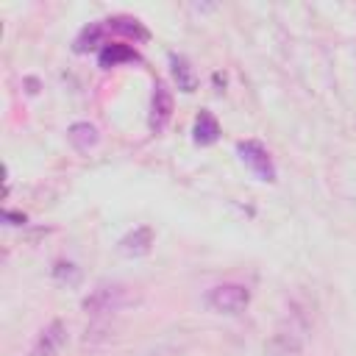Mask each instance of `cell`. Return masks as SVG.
I'll list each match as a JSON object with an SVG mask.
<instances>
[{"instance_id": "13", "label": "cell", "mask_w": 356, "mask_h": 356, "mask_svg": "<svg viewBox=\"0 0 356 356\" xmlns=\"http://www.w3.org/2000/svg\"><path fill=\"white\" fill-rule=\"evenodd\" d=\"M53 275H56L58 281H70V284H78V278H81L78 267L70 264V261H58V264L53 267Z\"/></svg>"}, {"instance_id": "12", "label": "cell", "mask_w": 356, "mask_h": 356, "mask_svg": "<svg viewBox=\"0 0 356 356\" xmlns=\"http://www.w3.org/2000/svg\"><path fill=\"white\" fill-rule=\"evenodd\" d=\"M103 33H106V25H100V22L86 25V28L78 33V39H75V53H86V50L103 44Z\"/></svg>"}, {"instance_id": "7", "label": "cell", "mask_w": 356, "mask_h": 356, "mask_svg": "<svg viewBox=\"0 0 356 356\" xmlns=\"http://www.w3.org/2000/svg\"><path fill=\"white\" fill-rule=\"evenodd\" d=\"M170 72H172V81L181 92H195L197 89V72H195V67L189 64L186 56L172 53L170 56Z\"/></svg>"}, {"instance_id": "14", "label": "cell", "mask_w": 356, "mask_h": 356, "mask_svg": "<svg viewBox=\"0 0 356 356\" xmlns=\"http://www.w3.org/2000/svg\"><path fill=\"white\" fill-rule=\"evenodd\" d=\"M3 220L8 222V225H25V214L22 211H3Z\"/></svg>"}, {"instance_id": "11", "label": "cell", "mask_w": 356, "mask_h": 356, "mask_svg": "<svg viewBox=\"0 0 356 356\" xmlns=\"http://www.w3.org/2000/svg\"><path fill=\"white\" fill-rule=\"evenodd\" d=\"M97 61H100L103 70H111V67H117V64H122V61H139V53H136L131 44H117V42H111V44H103Z\"/></svg>"}, {"instance_id": "3", "label": "cell", "mask_w": 356, "mask_h": 356, "mask_svg": "<svg viewBox=\"0 0 356 356\" xmlns=\"http://www.w3.org/2000/svg\"><path fill=\"white\" fill-rule=\"evenodd\" d=\"M236 153L242 159V164L259 178V181H267L273 184L275 181V164H273V156L267 153V147L256 139H245L236 145Z\"/></svg>"}, {"instance_id": "5", "label": "cell", "mask_w": 356, "mask_h": 356, "mask_svg": "<svg viewBox=\"0 0 356 356\" xmlns=\"http://www.w3.org/2000/svg\"><path fill=\"white\" fill-rule=\"evenodd\" d=\"M67 345V325L61 320H53L50 325H44L31 348V356H58Z\"/></svg>"}, {"instance_id": "2", "label": "cell", "mask_w": 356, "mask_h": 356, "mask_svg": "<svg viewBox=\"0 0 356 356\" xmlns=\"http://www.w3.org/2000/svg\"><path fill=\"white\" fill-rule=\"evenodd\" d=\"M206 303L220 314H242L250 303V289L242 284H220L206 295Z\"/></svg>"}, {"instance_id": "10", "label": "cell", "mask_w": 356, "mask_h": 356, "mask_svg": "<svg viewBox=\"0 0 356 356\" xmlns=\"http://www.w3.org/2000/svg\"><path fill=\"white\" fill-rule=\"evenodd\" d=\"M106 28H108V31H114V33L131 36V39H136V42H147V39H150L147 28H145V25H142L136 17H125V14L111 17V19H106Z\"/></svg>"}, {"instance_id": "6", "label": "cell", "mask_w": 356, "mask_h": 356, "mask_svg": "<svg viewBox=\"0 0 356 356\" xmlns=\"http://www.w3.org/2000/svg\"><path fill=\"white\" fill-rule=\"evenodd\" d=\"M150 248H153V228H150V225H139V228L128 231V234L120 239V245H117V250H120L125 259H139V256L150 253Z\"/></svg>"}, {"instance_id": "4", "label": "cell", "mask_w": 356, "mask_h": 356, "mask_svg": "<svg viewBox=\"0 0 356 356\" xmlns=\"http://www.w3.org/2000/svg\"><path fill=\"white\" fill-rule=\"evenodd\" d=\"M172 117V92L167 89L164 81H156L153 83V97H150V117H147V125L153 134H161L167 128Z\"/></svg>"}, {"instance_id": "8", "label": "cell", "mask_w": 356, "mask_h": 356, "mask_svg": "<svg viewBox=\"0 0 356 356\" xmlns=\"http://www.w3.org/2000/svg\"><path fill=\"white\" fill-rule=\"evenodd\" d=\"M67 139H70V145H72L75 150L89 153V150L97 147L100 134H97V128H95L92 122H72V125L67 128Z\"/></svg>"}, {"instance_id": "9", "label": "cell", "mask_w": 356, "mask_h": 356, "mask_svg": "<svg viewBox=\"0 0 356 356\" xmlns=\"http://www.w3.org/2000/svg\"><path fill=\"white\" fill-rule=\"evenodd\" d=\"M192 139H195V145H200V147L214 145V142L220 139V122L214 120V114H211V111H200V114L195 117Z\"/></svg>"}, {"instance_id": "1", "label": "cell", "mask_w": 356, "mask_h": 356, "mask_svg": "<svg viewBox=\"0 0 356 356\" xmlns=\"http://www.w3.org/2000/svg\"><path fill=\"white\" fill-rule=\"evenodd\" d=\"M136 298L125 284H97L86 298H83V312L92 317H106L114 312H122L131 306Z\"/></svg>"}]
</instances>
